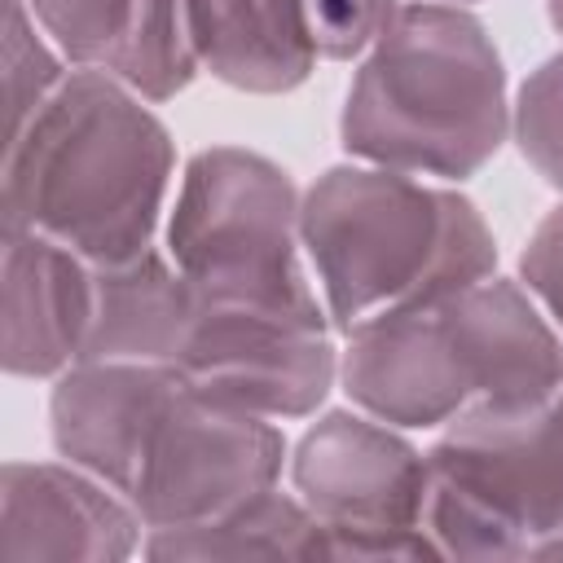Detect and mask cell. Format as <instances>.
<instances>
[{
  "mask_svg": "<svg viewBox=\"0 0 563 563\" xmlns=\"http://www.w3.org/2000/svg\"><path fill=\"white\" fill-rule=\"evenodd\" d=\"M70 66H101L132 0H26Z\"/></svg>",
  "mask_w": 563,
  "mask_h": 563,
  "instance_id": "obj_19",
  "label": "cell"
},
{
  "mask_svg": "<svg viewBox=\"0 0 563 563\" xmlns=\"http://www.w3.org/2000/svg\"><path fill=\"white\" fill-rule=\"evenodd\" d=\"M339 383L356 409L400 431H440L471 409L554 396L563 334L523 282L493 273L347 330Z\"/></svg>",
  "mask_w": 563,
  "mask_h": 563,
  "instance_id": "obj_2",
  "label": "cell"
},
{
  "mask_svg": "<svg viewBox=\"0 0 563 563\" xmlns=\"http://www.w3.org/2000/svg\"><path fill=\"white\" fill-rule=\"evenodd\" d=\"M422 532L440 559H537L563 537V387L440 427Z\"/></svg>",
  "mask_w": 563,
  "mask_h": 563,
  "instance_id": "obj_6",
  "label": "cell"
},
{
  "mask_svg": "<svg viewBox=\"0 0 563 563\" xmlns=\"http://www.w3.org/2000/svg\"><path fill=\"white\" fill-rule=\"evenodd\" d=\"M189 26L202 70L233 92H295L321 62L303 0H189Z\"/></svg>",
  "mask_w": 563,
  "mask_h": 563,
  "instance_id": "obj_14",
  "label": "cell"
},
{
  "mask_svg": "<svg viewBox=\"0 0 563 563\" xmlns=\"http://www.w3.org/2000/svg\"><path fill=\"white\" fill-rule=\"evenodd\" d=\"M286 466L290 444L273 418L224 405L185 378L145 440L128 501L145 528L207 523L277 488Z\"/></svg>",
  "mask_w": 563,
  "mask_h": 563,
  "instance_id": "obj_8",
  "label": "cell"
},
{
  "mask_svg": "<svg viewBox=\"0 0 563 563\" xmlns=\"http://www.w3.org/2000/svg\"><path fill=\"white\" fill-rule=\"evenodd\" d=\"M545 13H550V26H554V35L563 40V0H545Z\"/></svg>",
  "mask_w": 563,
  "mask_h": 563,
  "instance_id": "obj_22",
  "label": "cell"
},
{
  "mask_svg": "<svg viewBox=\"0 0 563 563\" xmlns=\"http://www.w3.org/2000/svg\"><path fill=\"white\" fill-rule=\"evenodd\" d=\"M176 369L224 405L290 422L312 418L334 391L339 347L330 325L198 299Z\"/></svg>",
  "mask_w": 563,
  "mask_h": 563,
  "instance_id": "obj_9",
  "label": "cell"
},
{
  "mask_svg": "<svg viewBox=\"0 0 563 563\" xmlns=\"http://www.w3.org/2000/svg\"><path fill=\"white\" fill-rule=\"evenodd\" d=\"M0 176V224L48 233L88 264H119L158 238L176 141L128 84L101 66H70L40 114L4 141Z\"/></svg>",
  "mask_w": 563,
  "mask_h": 563,
  "instance_id": "obj_1",
  "label": "cell"
},
{
  "mask_svg": "<svg viewBox=\"0 0 563 563\" xmlns=\"http://www.w3.org/2000/svg\"><path fill=\"white\" fill-rule=\"evenodd\" d=\"M145 541L136 506L75 462H4L0 559L119 563Z\"/></svg>",
  "mask_w": 563,
  "mask_h": 563,
  "instance_id": "obj_10",
  "label": "cell"
},
{
  "mask_svg": "<svg viewBox=\"0 0 563 563\" xmlns=\"http://www.w3.org/2000/svg\"><path fill=\"white\" fill-rule=\"evenodd\" d=\"M92 321V264L48 233H0V361L9 378L66 374Z\"/></svg>",
  "mask_w": 563,
  "mask_h": 563,
  "instance_id": "obj_11",
  "label": "cell"
},
{
  "mask_svg": "<svg viewBox=\"0 0 563 563\" xmlns=\"http://www.w3.org/2000/svg\"><path fill=\"white\" fill-rule=\"evenodd\" d=\"M510 110L488 26L462 4L409 0L352 70L339 145L374 167L462 185L510 141Z\"/></svg>",
  "mask_w": 563,
  "mask_h": 563,
  "instance_id": "obj_3",
  "label": "cell"
},
{
  "mask_svg": "<svg viewBox=\"0 0 563 563\" xmlns=\"http://www.w3.org/2000/svg\"><path fill=\"white\" fill-rule=\"evenodd\" d=\"M101 70L128 84L150 106L180 97L202 70L189 26V0H132L119 35L101 57Z\"/></svg>",
  "mask_w": 563,
  "mask_h": 563,
  "instance_id": "obj_16",
  "label": "cell"
},
{
  "mask_svg": "<svg viewBox=\"0 0 563 563\" xmlns=\"http://www.w3.org/2000/svg\"><path fill=\"white\" fill-rule=\"evenodd\" d=\"M141 554L154 563H246V559H330L325 523L299 493L268 488L255 501L185 528H145Z\"/></svg>",
  "mask_w": 563,
  "mask_h": 563,
  "instance_id": "obj_15",
  "label": "cell"
},
{
  "mask_svg": "<svg viewBox=\"0 0 563 563\" xmlns=\"http://www.w3.org/2000/svg\"><path fill=\"white\" fill-rule=\"evenodd\" d=\"M299 207L303 194L282 163L246 145H207L180 172L163 251L202 303L330 325L303 255Z\"/></svg>",
  "mask_w": 563,
  "mask_h": 563,
  "instance_id": "obj_5",
  "label": "cell"
},
{
  "mask_svg": "<svg viewBox=\"0 0 563 563\" xmlns=\"http://www.w3.org/2000/svg\"><path fill=\"white\" fill-rule=\"evenodd\" d=\"M321 62H361L400 13V0H303Z\"/></svg>",
  "mask_w": 563,
  "mask_h": 563,
  "instance_id": "obj_20",
  "label": "cell"
},
{
  "mask_svg": "<svg viewBox=\"0 0 563 563\" xmlns=\"http://www.w3.org/2000/svg\"><path fill=\"white\" fill-rule=\"evenodd\" d=\"M510 136L523 163L563 194V53L545 57L515 92Z\"/></svg>",
  "mask_w": 563,
  "mask_h": 563,
  "instance_id": "obj_18",
  "label": "cell"
},
{
  "mask_svg": "<svg viewBox=\"0 0 563 563\" xmlns=\"http://www.w3.org/2000/svg\"><path fill=\"white\" fill-rule=\"evenodd\" d=\"M519 282L532 290V299L545 308V317L563 334V202L550 207L528 233L519 255Z\"/></svg>",
  "mask_w": 563,
  "mask_h": 563,
  "instance_id": "obj_21",
  "label": "cell"
},
{
  "mask_svg": "<svg viewBox=\"0 0 563 563\" xmlns=\"http://www.w3.org/2000/svg\"><path fill=\"white\" fill-rule=\"evenodd\" d=\"M290 488L325 523L330 559H440L422 532L427 453L365 409H325L290 449Z\"/></svg>",
  "mask_w": 563,
  "mask_h": 563,
  "instance_id": "obj_7",
  "label": "cell"
},
{
  "mask_svg": "<svg viewBox=\"0 0 563 563\" xmlns=\"http://www.w3.org/2000/svg\"><path fill=\"white\" fill-rule=\"evenodd\" d=\"M180 383L185 374L176 365L75 361L53 378L48 396V435L57 457L92 471L128 497L145 440Z\"/></svg>",
  "mask_w": 563,
  "mask_h": 563,
  "instance_id": "obj_12",
  "label": "cell"
},
{
  "mask_svg": "<svg viewBox=\"0 0 563 563\" xmlns=\"http://www.w3.org/2000/svg\"><path fill=\"white\" fill-rule=\"evenodd\" d=\"M431 4H462V9H471V4H479V0H431Z\"/></svg>",
  "mask_w": 563,
  "mask_h": 563,
  "instance_id": "obj_23",
  "label": "cell"
},
{
  "mask_svg": "<svg viewBox=\"0 0 563 563\" xmlns=\"http://www.w3.org/2000/svg\"><path fill=\"white\" fill-rule=\"evenodd\" d=\"M4 141H13L70 75L66 53L35 22L26 0H4Z\"/></svg>",
  "mask_w": 563,
  "mask_h": 563,
  "instance_id": "obj_17",
  "label": "cell"
},
{
  "mask_svg": "<svg viewBox=\"0 0 563 563\" xmlns=\"http://www.w3.org/2000/svg\"><path fill=\"white\" fill-rule=\"evenodd\" d=\"M198 317V290L163 246L92 264V321L79 361L176 365Z\"/></svg>",
  "mask_w": 563,
  "mask_h": 563,
  "instance_id": "obj_13",
  "label": "cell"
},
{
  "mask_svg": "<svg viewBox=\"0 0 563 563\" xmlns=\"http://www.w3.org/2000/svg\"><path fill=\"white\" fill-rule=\"evenodd\" d=\"M299 233L334 334L497 273V238L462 189L361 158L303 189Z\"/></svg>",
  "mask_w": 563,
  "mask_h": 563,
  "instance_id": "obj_4",
  "label": "cell"
}]
</instances>
